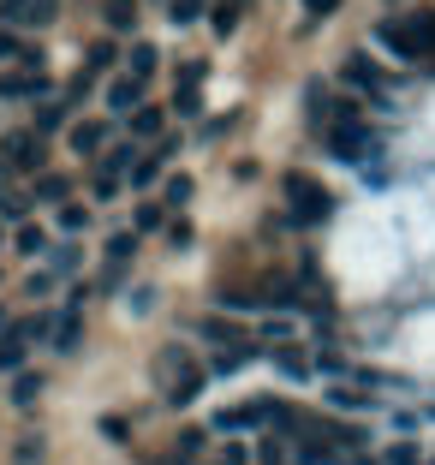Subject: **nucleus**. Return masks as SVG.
Listing matches in <instances>:
<instances>
[{
	"label": "nucleus",
	"instance_id": "obj_1",
	"mask_svg": "<svg viewBox=\"0 0 435 465\" xmlns=\"http://www.w3.org/2000/svg\"><path fill=\"white\" fill-rule=\"evenodd\" d=\"M281 192H286V215L299 221V227H316V221L334 215V197H328L311 173H286V179H281Z\"/></svg>",
	"mask_w": 435,
	"mask_h": 465
},
{
	"label": "nucleus",
	"instance_id": "obj_2",
	"mask_svg": "<svg viewBox=\"0 0 435 465\" xmlns=\"http://www.w3.org/2000/svg\"><path fill=\"white\" fill-rule=\"evenodd\" d=\"M328 150H334V162H364V155H376V132H364L358 120H341L328 125Z\"/></svg>",
	"mask_w": 435,
	"mask_h": 465
},
{
	"label": "nucleus",
	"instance_id": "obj_3",
	"mask_svg": "<svg viewBox=\"0 0 435 465\" xmlns=\"http://www.w3.org/2000/svg\"><path fill=\"white\" fill-rule=\"evenodd\" d=\"M6 167H18V173L42 167V132H13L6 137Z\"/></svg>",
	"mask_w": 435,
	"mask_h": 465
},
{
	"label": "nucleus",
	"instance_id": "obj_4",
	"mask_svg": "<svg viewBox=\"0 0 435 465\" xmlns=\"http://www.w3.org/2000/svg\"><path fill=\"white\" fill-rule=\"evenodd\" d=\"M108 108H114V114L143 108V78H132V72H125V78H114V84H108Z\"/></svg>",
	"mask_w": 435,
	"mask_h": 465
},
{
	"label": "nucleus",
	"instance_id": "obj_5",
	"mask_svg": "<svg viewBox=\"0 0 435 465\" xmlns=\"http://www.w3.org/2000/svg\"><path fill=\"white\" fill-rule=\"evenodd\" d=\"M48 78L42 72H13V78H0V96H42Z\"/></svg>",
	"mask_w": 435,
	"mask_h": 465
},
{
	"label": "nucleus",
	"instance_id": "obj_6",
	"mask_svg": "<svg viewBox=\"0 0 435 465\" xmlns=\"http://www.w3.org/2000/svg\"><path fill=\"white\" fill-rule=\"evenodd\" d=\"M108 30H137V0H102Z\"/></svg>",
	"mask_w": 435,
	"mask_h": 465
},
{
	"label": "nucleus",
	"instance_id": "obj_7",
	"mask_svg": "<svg viewBox=\"0 0 435 465\" xmlns=\"http://www.w3.org/2000/svg\"><path fill=\"white\" fill-rule=\"evenodd\" d=\"M346 84H358V90H381V66H370L364 54L346 60Z\"/></svg>",
	"mask_w": 435,
	"mask_h": 465
},
{
	"label": "nucleus",
	"instance_id": "obj_8",
	"mask_svg": "<svg viewBox=\"0 0 435 465\" xmlns=\"http://www.w3.org/2000/svg\"><path fill=\"white\" fill-rule=\"evenodd\" d=\"M102 137H108V125L84 120V125H72V150H78V155H95V150H102Z\"/></svg>",
	"mask_w": 435,
	"mask_h": 465
},
{
	"label": "nucleus",
	"instance_id": "obj_9",
	"mask_svg": "<svg viewBox=\"0 0 435 465\" xmlns=\"http://www.w3.org/2000/svg\"><path fill=\"white\" fill-rule=\"evenodd\" d=\"M239 18H245V0H221L209 25H215V36H232V30H239Z\"/></svg>",
	"mask_w": 435,
	"mask_h": 465
},
{
	"label": "nucleus",
	"instance_id": "obj_10",
	"mask_svg": "<svg viewBox=\"0 0 435 465\" xmlns=\"http://www.w3.org/2000/svg\"><path fill=\"white\" fill-rule=\"evenodd\" d=\"M78 329H84V322H78V311H66V316H60V322H54V352H78Z\"/></svg>",
	"mask_w": 435,
	"mask_h": 465
},
{
	"label": "nucleus",
	"instance_id": "obj_11",
	"mask_svg": "<svg viewBox=\"0 0 435 465\" xmlns=\"http://www.w3.org/2000/svg\"><path fill=\"white\" fill-rule=\"evenodd\" d=\"M155 60H162V54H155L150 42H137V48H132V60H125V72H132V78H150V72H155Z\"/></svg>",
	"mask_w": 435,
	"mask_h": 465
},
{
	"label": "nucleus",
	"instance_id": "obj_12",
	"mask_svg": "<svg viewBox=\"0 0 435 465\" xmlns=\"http://www.w3.org/2000/svg\"><path fill=\"white\" fill-rule=\"evenodd\" d=\"M18 364H25V334H0V370H18Z\"/></svg>",
	"mask_w": 435,
	"mask_h": 465
},
{
	"label": "nucleus",
	"instance_id": "obj_13",
	"mask_svg": "<svg viewBox=\"0 0 435 465\" xmlns=\"http://www.w3.org/2000/svg\"><path fill=\"white\" fill-rule=\"evenodd\" d=\"M66 185H72L66 173H42L36 179V197H42V203H60V197H66Z\"/></svg>",
	"mask_w": 435,
	"mask_h": 465
},
{
	"label": "nucleus",
	"instance_id": "obj_14",
	"mask_svg": "<svg viewBox=\"0 0 435 465\" xmlns=\"http://www.w3.org/2000/svg\"><path fill=\"white\" fill-rule=\"evenodd\" d=\"M274 364H281V376H292V382H304V352H292V346H281V352H274Z\"/></svg>",
	"mask_w": 435,
	"mask_h": 465
},
{
	"label": "nucleus",
	"instance_id": "obj_15",
	"mask_svg": "<svg viewBox=\"0 0 435 465\" xmlns=\"http://www.w3.org/2000/svg\"><path fill=\"white\" fill-rule=\"evenodd\" d=\"M162 132V108H137L132 114V137H155Z\"/></svg>",
	"mask_w": 435,
	"mask_h": 465
},
{
	"label": "nucleus",
	"instance_id": "obj_16",
	"mask_svg": "<svg viewBox=\"0 0 435 465\" xmlns=\"http://www.w3.org/2000/svg\"><path fill=\"white\" fill-rule=\"evenodd\" d=\"M108 66H114V42H90V60H84V72L95 78V72H108Z\"/></svg>",
	"mask_w": 435,
	"mask_h": 465
},
{
	"label": "nucleus",
	"instance_id": "obj_17",
	"mask_svg": "<svg viewBox=\"0 0 435 465\" xmlns=\"http://www.w3.org/2000/svg\"><path fill=\"white\" fill-rule=\"evenodd\" d=\"M66 125V102H48V108H36V132H60Z\"/></svg>",
	"mask_w": 435,
	"mask_h": 465
},
{
	"label": "nucleus",
	"instance_id": "obj_18",
	"mask_svg": "<svg viewBox=\"0 0 435 465\" xmlns=\"http://www.w3.org/2000/svg\"><path fill=\"white\" fill-rule=\"evenodd\" d=\"M132 251H137V232H114V239H108V262H120V269H125Z\"/></svg>",
	"mask_w": 435,
	"mask_h": 465
},
{
	"label": "nucleus",
	"instance_id": "obj_19",
	"mask_svg": "<svg viewBox=\"0 0 435 465\" xmlns=\"http://www.w3.org/2000/svg\"><path fill=\"white\" fill-rule=\"evenodd\" d=\"M197 13H203V0H173V6H167V18H173L179 30H185V25H197Z\"/></svg>",
	"mask_w": 435,
	"mask_h": 465
},
{
	"label": "nucleus",
	"instance_id": "obj_20",
	"mask_svg": "<svg viewBox=\"0 0 435 465\" xmlns=\"http://www.w3.org/2000/svg\"><path fill=\"white\" fill-rule=\"evenodd\" d=\"M36 394H42V376H30V370H25V376L13 382V406H30Z\"/></svg>",
	"mask_w": 435,
	"mask_h": 465
},
{
	"label": "nucleus",
	"instance_id": "obj_21",
	"mask_svg": "<svg viewBox=\"0 0 435 465\" xmlns=\"http://www.w3.org/2000/svg\"><path fill=\"white\" fill-rule=\"evenodd\" d=\"M173 108H179V120H197V114H203V96H197V90H173Z\"/></svg>",
	"mask_w": 435,
	"mask_h": 465
},
{
	"label": "nucleus",
	"instance_id": "obj_22",
	"mask_svg": "<svg viewBox=\"0 0 435 465\" xmlns=\"http://www.w3.org/2000/svg\"><path fill=\"white\" fill-rule=\"evenodd\" d=\"M18 251H25V257H42V251H48V232H42V227H25V232H18Z\"/></svg>",
	"mask_w": 435,
	"mask_h": 465
},
{
	"label": "nucleus",
	"instance_id": "obj_23",
	"mask_svg": "<svg viewBox=\"0 0 435 465\" xmlns=\"http://www.w3.org/2000/svg\"><path fill=\"white\" fill-rule=\"evenodd\" d=\"M262 465H299V453L286 448V441H262Z\"/></svg>",
	"mask_w": 435,
	"mask_h": 465
},
{
	"label": "nucleus",
	"instance_id": "obj_24",
	"mask_svg": "<svg viewBox=\"0 0 435 465\" xmlns=\"http://www.w3.org/2000/svg\"><path fill=\"white\" fill-rule=\"evenodd\" d=\"M203 334H209V341H221V346H245L232 322H203Z\"/></svg>",
	"mask_w": 435,
	"mask_h": 465
},
{
	"label": "nucleus",
	"instance_id": "obj_25",
	"mask_svg": "<svg viewBox=\"0 0 435 465\" xmlns=\"http://www.w3.org/2000/svg\"><path fill=\"white\" fill-rule=\"evenodd\" d=\"M132 155H137L132 143H120V150H108V162H102V173H120V167H137Z\"/></svg>",
	"mask_w": 435,
	"mask_h": 465
},
{
	"label": "nucleus",
	"instance_id": "obj_26",
	"mask_svg": "<svg viewBox=\"0 0 435 465\" xmlns=\"http://www.w3.org/2000/svg\"><path fill=\"white\" fill-rule=\"evenodd\" d=\"M155 173H162V155H143V162L132 167V185H150Z\"/></svg>",
	"mask_w": 435,
	"mask_h": 465
},
{
	"label": "nucleus",
	"instance_id": "obj_27",
	"mask_svg": "<svg viewBox=\"0 0 435 465\" xmlns=\"http://www.w3.org/2000/svg\"><path fill=\"white\" fill-rule=\"evenodd\" d=\"M167 203H173V209H179V203H191V179H185V173L167 179Z\"/></svg>",
	"mask_w": 435,
	"mask_h": 465
},
{
	"label": "nucleus",
	"instance_id": "obj_28",
	"mask_svg": "<svg viewBox=\"0 0 435 465\" xmlns=\"http://www.w3.org/2000/svg\"><path fill=\"white\" fill-rule=\"evenodd\" d=\"M60 227H66V232H78V227H90V209H78V203H66V209H60Z\"/></svg>",
	"mask_w": 435,
	"mask_h": 465
},
{
	"label": "nucleus",
	"instance_id": "obj_29",
	"mask_svg": "<svg viewBox=\"0 0 435 465\" xmlns=\"http://www.w3.org/2000/svg\"><path fill=\"white\" fill-rule=\"evenodd\" d=\"M54 18V0H30L25 6V25H48Z\"/></svg>",
	"mask_w": 435,
	"mask_h": 465
},
{
	"label": "nucleus",
	"instance_id": "obj_30",
	"mask_svg": "<svg viewBox=\"0 0 435 465\" xmlns=\"http://www.w3.org/2000/svg\"><path fill=\"white\" fill-rule=\"evenodd\" d=\"M388 465H423V453L411 441H400V448H388Z\"/></svg>",
	"mask_w": 435,
	"mask_h": 465
},
{
	"label": "nucleus",
	"instance_id": "obj_31",
	"mask_svg": "<svg viewBox=\"0 0 435 465\" xmlns=\"http://www.w3.org/2000/svg\"><path fill=\"white\" fill-rule=\"evenodd\" d=\"M18 465H42V441H36V436L18 441Z\"/></svg>",
	"mask_w": 435,
	"mask_h": 465
},
{
	"label": "nucleus",
	"instance_id": "obj_32",
	"mask_svg": "<svg viewBox=\"0 0 435 465\" xmlns=\"http://www.w3.org/2000/svg\"><path fill=\"white\" fill-rule=\"evenodd\" d=\"M197 448H203V430H185V436H179V460H191Z\"/></svg>",
	"mask_w": 435,
	"mask_h": 465
},
{
	"label": "nucleus",
	"instance_id": "obj_33",
	"mask_svg": "<svg viewBox=\"0 0 435 465\" xmlns=\"http://www.w3.org/2000/svg\"><path fill=\"white\" fill-rule=\"evenodd\" d=\"M137 227H143V232H150V227H162V209H155V203H143V209H137Z\"/></svg>",
	"mask_w": 435,
	"mask_h": 465
},
{
	"label": "nucleus",
	"instance_id": "obj_34",
	"mask_svg": "<svg viewBox=\"0 0 435 465\" xmlns=\"http://www.w3.org/2000/svg\"><path fill=\"white\" fill-rule=\"evenodd\" d=\"M167 239H173V251H185L191 245V227H185V221H173V227H167Z\"/></svg>",
	"mask_w": 435,
	"mask_h": 465
},
{
	"label": "nucleus",
	"instance_id": "obj_35",
	"mask_svg": "<svg viewBox=\"0 0 435 465\" xmlns=\"http://www.w3.org/2000/svg\"><path fill=\"white\" fill-rule=\"evenodd\" d=\"M221 465H251V453L239 448V441H232V448H221Z\"/></svg>",
	"mask_w": 435,
	"mask_h": 465
},
{
	"label": "nucleus",
	"instance_id": "obj_36",
	"mask_svg": "<svg viewBox=\"0 0 435 465\" xmlns=\"http://www.w3.org/2000/svg\"><path fill=\"white\" fill-rule=\"evenodd\" d=\"M304 6H311V18H328L334 6H341V0H304Z\"/></svg>",
	"mask_w": 435,
	"mask_h": 465
},
{
	"label": "nucleus",
	"instance_id": "obj_37",
	"mask_svg": "<svg viewBox=\"0 0 435 465\" xmlns=\"http://www.w3.org/2000/svg\"><path fill=\"white\" fill-rule=\"evenodd\" d=\"M18 54H25V48H18L13 36H0V60H18Z\"/></svg>",
	"mask_w": 435,
	"mask_h": 465
},
{
	"label": "nucleus",
	"instance_id": "obj_38",
	"mask_svg": "<svg viewBox=\"0 0 435 465\" xmlns=\"http://www.w3.org/2000/svg\"><path fill=\"white\" fill-rule=\"evenodd\" d=\"M334 465H376V460H364V453H352V460H334Z\"/></svg>",
	"mask_w": 435,
	"mask_h": 465
},
{
	"label": "nucleus",
	"instance_id": "obj_39",
	"mask_svg": "<svg viewBox=\"0 0 435 465\" xmlns=\"http://www.w3.org/2000/svg\"><path fill=\"white\" fill-rule=\"evenodd\" d=\"M0 185H6V167H0Z\"/></svg>",
	"mask_w": 435,
	"mask_h": 465
},
{
	"label": "nucleus",
	"instance_id": "obj_40",
	"mask_svg": "<svg viewBox=\"0 0 435 465\" xmlns=\"http://www.w3.org/2000/svg\"><path fill=\"white\" fill-rule=\"evenodd\" d=\"M0 329H6V311H0Z\"/></svg>",
	"mask_w": 435,
	"mask_h": 465
},
{
	"label": "nucleus",
	"instance_id": "obj_41",
	"mask_svg": "<svg viewBox=\"0 0 435 465\" xmlns=\"http://www.w3.org/2000/svg\"><path fill=\"white\" fill-rule=\"evenodd\" d=\"M0 239H6V232H0Z\"/></svg>",
	"mask_w": 435,
	"mask_h": 465
}]
</instances>
